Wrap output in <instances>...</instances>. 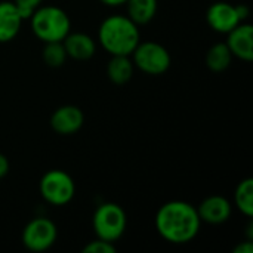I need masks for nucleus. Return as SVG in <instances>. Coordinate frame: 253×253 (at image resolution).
I'll return each mask as SVG.
<instances>
[{
	"instance_id": "nucleus-1",
	"label": "nucleus",
	"mask_w": 253,
	"mask_h": 253,
	"mask_svg": "<svg viewBox=\"0 0 253 253\" xmlns=\"http://www.w3.org/2000/svg\"><path fill=\"white\" fill-rule=\"evenodd\" d=\"M200 222L202 219L197 209L181 200L163 205L156 215V228L159 234L173 245L191 242L200 230Z\"/></svg>"
},
{
	"instance_id": "nucleus-2",
	"label": "nucleus",
	"mask_w": 253,
	"mask_h": 253,
	"mask_svg": "<svg viewBox=\"0 0 253 253\" xmlns=\"http://www.w3.org/2000/svg\"><path fill=\"white\" fill-rule=\"evenodd\" d=\"M99 42L111 55H132L139 43L136 24L123 15H111L99 27Z\"/></svg>"
},
{
	"instance_id": "nucleus-3",
	"label": "nucleus",
	"mask_w": 253,
	"mask_h": 253,
	"mask_svg": "<svg viewBox=\"0 0 253 253\" xmlns=\"http://www.w3.org/2000/svg\"><path fill=\"white\" fill-rule=\"evenodd\" d=\"M30 19L34 34L44 43L62 42L70 33V18L61 7H37Z\"/></svg>"
},
{
	"instance_id": "nucleus-4",
	"label": "nucleus",
	"mask_w": 253,
	"mask_h": 253,
	"mask_svg": "<svg viewBox=\"0 0 253 253\" xmlns=\"http://www.w3.org/2000/svg\"><path fill=\"white\" fill-rule=\"evenodd\" d=\"M93 230L98 239L107 242L119 240L126 230V213L116 203L101 205L93 215Z\"/></svg>"
},
{
	"instance_id": "nucleus-5",
	"label": "nucleus",
	"mask_w": 253,
	"mask_h": 253,
	"mask_svg": "<svg viewBox=\"0 0 253 253\" xmlns=\"http://www.w3.org/2000/svg\"><path fill=\"white\" fill-rule=\"evenodd\" d=\"M40 193L47 203L62 206L74 197L76 185L67 172L55 169L43 175L40 181Z\"/></svg>"
},
{
	"instance_id": "nucleus-6",
	"label": "nucleus",
	"mask_w": 253,
	"mask_h": 253,
	"mask_svg": "<svg viewBox=\"0 0 253 253\" xmlns=\"http://www.w3.org/2000/svg\"><path fill=\"white\" fill-rule=\"evenodd\" d=\"M132 53L135 65L147 74L159 76L170 67V55L168 49L156 42L138 43Z\"/></svg>"
},
{
	"instance_id": "nucleus-7",
	"label": "nucleus",
	"mask_w": 253,
	"mask_h": 253,
	"mask_svg": "<svg viewBox=\"0 0 253 253\" xmlns=\"http://www.w3.org/2000/svg\"><path fill=\"white\" fill-rule=\"evenodd\" d=\"M56 240V227L46 218H36L22 231V243L31 252L47 251Z\"/></svg>"
},
{
	"instance_id": "nucleus-8",
	"label": "nucleus",
	"mask_w": 253,
	"mask_h": 253,
	"mask_svg": "<svg viewBox=\"0 0 253 253\" xmlns=\"http://www.w3.org/2000/svg\"><path fill=\"white\" fill-rule=\"evenodd\" d=\"M206 19H208V24L218 33H230L236 25L242 22L237 15L236 6L225 3V1L213 3L208 9Z\"/></svg>"
},
{
	"instance_id": "nucleus-9",
	"label": "nucleus",
	"mask_w": 253,
	"mask_h": 253,
	"mask_svg": "<svg viewBox=\"0 0 253 253\" xmlns=\"http://www.w3.org/2000/svg\"><path fill=\"white\" fill-rule=\"evenodd\" d=\"M227 46L233 56L243 61L253 59V27L251 24H239L228 33Z\"/></svg>"
},
{
	"instance_id": "nucleus-10",
	"label": "nucleus",
	"mask_w": 253,
	"mask_h": 253,
	"mask_svg": "<svg viewBox=\"0 0 253 253\" xmlns=\"http://www.w3.org/2000/svg\"><path fill=\"white\" fill-rule=\"evenodd\" d=\"M83 125V113L74 105L59 107L50 117V126L56 133L71 135L76 133Z\"/></svg>"
},
{
	"instance_id": "nucleus-11",
	"label": "nucleus",
	"mask_w": 253,
	"mask_h": 253,
	"mask_svg": "<svg viewBox=\"0 0 253 253\" xmlns=\"http://www.w3.org/2000/svg\"><path fill=\"white\" fill-rule=\"evenodd\" d=\"M197 212L202 221L209 224H222L231 216V205L222 196H212L200 205Z\"/></svg>"
},
{
	"instance_id": "nucleus-12",
	"label": "nucleus",
	"mask_w": 253,
	"mask_h": 253,
	"mask_svg": "<svg viewBox=\"0 0 253 253\" xmlns=\"http://www.w3.org/2000/svg\"><path fill=\"white\" fill-rule=\"evenodd\" d=\"M22 18L12 1L0 3V43L12 40L21 28Z\"/></svg>"
},
{
	"instance_id": "nucleus-13",
	"label": "nucleus",
	"mask_w": 253,
	"mask_h": 253,
	"mask_svg": "<svg viewBox=\"0 0 253 253\" xmlns=\"http://www.w3.org/2000/svg\"><path fill=\"white\" fill-rule=\"evenodd\" d=\"M67 56L77 59V61H84L93 56L95 53V42L92 37L83 33H74V34H67L65 39L62 40Z\"/></svg>"
},
{
	"instance_id": "nucleus-14",
	"label": "nucleus",
	"mask_w": 253,
	"mask_h": 253,
	"mask_svg": "<svg viewBox=\"0 0 253 253\" xmlns=\"http://www.w3.org/2000/svg\"><path fill=\"white\" fill-rule=\"evenodd\" d=\"M133 64L127 55H113L107 65V76L116 84H125L132 79Z\"/></svg>"
},
{
	"instance_id": "nucleus-15",
	"label": "nucleus",
	"mask_w": 253,
	"mask_h": 253,
	"mask_svg": "<svg viewBox=\"0 0 253 253\" xmlns=\"http://www.w3.org/2000/svg\"><path fill=\"white\" fill-rule=\"evenodd\" d=\"M129 18L138 24L150 22L157 12V0H127Z\"/></svg>"
},
{
	"instance_id": "nucleus-16",
	"label": "nucleus",
	"mask_w": 253,
	"mask_h": 253,
	"mask_svg": "<svg viewBox=\"0 0 253 253\" xmlns=\"http://www.w3.org/2000/svg\"><path fill=\"white\" fill-rule=\"evenodd\" d=\"M231 59H233V53L227 46V43H216L206 53V65L215 73H221L227 70L231 64Z\"/></svg>"
},
{
	"instance_id": "nucleus-17",
	"label": "nucleus",
	"mask_w": 253,
	"mask_h": 253,
	"mask_svg": "<svg viewBox=\"0 0 253 253\" xmlns=\"http://www.w3.org/2000/svg\"><path fill=\"white\" fill-rule=\"evenodd\" d=\"M234 202L239 208V211H242L246 216H252L253 215V179L252 178H246L243 179L237 188H236V194H234Z\"/></svg>"
},
{
	"instance_id": "nucleus-18",
	"label": "nucleus",
	"mask_w": 253,
	"mask_h": 253,
	"mask_svg": "<svg viewBox=\"0 0 253 253\" xmlns=\"http://www.w3.org/2000/svg\"><path fill=\"white\" fill-rule=\"evenodd\" d=\"M43 59L49 67L58 68L67 59V52L62 42H49L43 49Z\"/></svg>"
},
{
	"instance_id": "nucleus-19",
	"label": "nucleus",
	"mask_w": 253,
	"mask_h": 253,
	"mask_svg": "<svg viewBox=\"0 0 253 253\" xmlns=\"http://www.w3.org/2000/svg\"><path fill=\"white\" fill-rule=\"evenodd\" d=\"M43 0H15V6L21 15L22 19H28L31 18V15L34 13V10L39 7V4L42 3Z\"/></svg>"
},
{
	"instance_id": "nucleus-20",
	"label": "nucleus",
	"mask_w": 253,
	"mask_h": 253,
	"mask_svg": "<svg viewBox=\"0 0 253 253\" xmlns=\"http://www.w3.org/2000/svg\"><path fill=\"white\" fill-rule=\"evenodd\" d=\"M116 252V248L113 246L111 242H107V240H102V239H98L92 243H89L87 246H84L83 253H114Z\"/></svg>"
},
{
	"instance_id": "nucleus-21",
	"label": "nucleus",
	"mask_w": 253,
	"mask_h": 253,
	"mask_svg": "<svg viewBox=\"0 0 253 253\" xmlns=\"http://www.w3.org/2000/svg\"><path fill=\"white\" fill-rule=\"evenodd\" d=\"M253 252V245L251 242H245V243H240L236 249L234 253H252Z\"/></svg>"
},
{
	"instance_id": "nucleus-22",
	"label": "nucleus",
	"mask_w": 253,
	"mask_h": 253,
	"mask_svg": "<svg viewBox=\"0 0 253 253\" xmlns=\"http://www.w3.org/2000/svg\"><path fill=\"white\" fill-rule=\"evenodd\" d=\"M7 172H9V162H7V159L0 153V179H1Z\"/></svg>"
},
{
	"instance_id": "nucleus-23",
	"label": "nucleus",
	"mask_w": 253,
	"mask_h": 253,
	"mask_svg": "<svg viewBox=\"0 0 253 253\" xmlns=\"http://www.w3.org/2000/svg\"><path fill=\"white\" fill-rule=\"evenodd\" d=\"M236 10H237V15L240 18V21L246 19L249 16V7L246 4H240V6H236Z\"/></svg>"
},
{
	"instance_id": "nucleus-24",
	"label": "nucleus",
	"mask_w": 253,
	"mask_h": 253,
	"mask_svg": "<svg viewBox=\"0 0 253 253\" xmlns=\"http://www.w3.org/2000/svg\"><path fill=\"white\" fill-rule=\"evenodd\" d=\"M101 1L107 6H120V4L126 3L127 0H101Z\"/></svg>"
}]
</instances>
